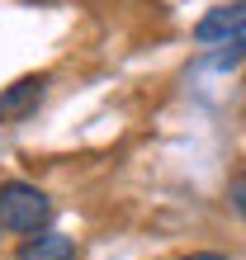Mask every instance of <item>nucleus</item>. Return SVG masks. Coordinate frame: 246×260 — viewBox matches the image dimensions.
<instances>
[{"label":"nucleus","mask_w":246,"mask_h":260,"mask_svg":"<svg viewBox=\"0 0 246 260\" xmlns=\"http://www.w3.org/2000/svg\"><path fill=\"white\" fill-rule=\"evenodd\" d=\"M43 95H48V76H19L14 85L0 90V123H19V118H28L43 104Z\"/></svg>","instance_id":"nucleus-2"},{"label":"nucleus","mask_w":246,"mask_h":260,"mask_svg":"<svg viewBox=\"0 0 246 260\" xmlns=\"http://www.w3.org/2000/svg\"><path fill=\"white\" fill-rule=\"evenodd\" d=\"M246 34V0H232V5H213L204 19L194 24V43H227Z\"/></svg>","instance_id":"nucleus-3"},{"label":"nucleus","mask_w":246,"mask_h":260,"mask_svg":"<svg viewBox=\"0 0 246 260\" xmlns=\"http://www.w3.org/2000/svg\"><path fill=\"white\" fill-rule=\"evenodd\" d=\"M19 260H76V241L67 232H38L19 246Z\"/></svg>","instance_id":"nucleus-4"},{"label":"nucleus","mask_w":246,"mask_h":260,"mask_svg":"<svg viewBox=\"0 0 246 260\" xmlns=\"http://www.w3.org/2000/svg\"><path fill=\"white\" fill-rule=\"evenodd\" d=\"M48 194L38 185H28V180H5L0 185V227L5 232H38L43 222H48Z\"/></svg>","instance_id":"nucleus-1"},{"label":"nucleus","mask_w":246,"mask_h":260,"mask_svg":"<svg viewBox=\"0 0 246 260\" xmlns=\"http://www.w3.org/2000/svg\"><path fill=\"white\" fill-rule=\"evenodd\" d=\"M180 260H227V255H218V251H190V255H180Z\"/></svg>","instance_id":"nucleus-7"},{"label":"nucleus","mask_w":246,"mask_h":260,"mask_svg":"<svg viewBox=\"0 0 246 260\" xmlns=\"http://www.w3.org/2000/svg\"><path fill=\"white\" fill-rule=\"evenodd\" d=\"M237 62H246V34H237V38H227V43H223V48H218V52L208 57L204 67H208V71H232Z\"/></svg>","instance_id":"nucleus-5"},{"label":"nucleus","mask_w":246,"mask_h":260,"mask_svg":"<svg viewBox=\"0 0 246 260\" xmlns=\"http://www.w3.org/2000/svg\"><path fill=\"white\" fill-rule=\"evenodd\" d=\"M227 199H232V208L241 213V222H246V175H232V180H227Z\"/></svg>","instance_id":"nucleus-6"}]
</instances>
